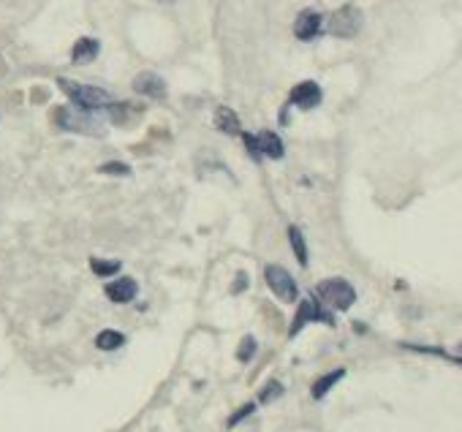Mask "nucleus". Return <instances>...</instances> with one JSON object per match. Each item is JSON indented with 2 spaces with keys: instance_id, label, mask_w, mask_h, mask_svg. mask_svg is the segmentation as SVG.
<instances>
[{
  "instance_id": "a211bd4d",
  "label": "nucleus",
  "mask_w": 462,
  "mask_h": 432,
  "mask_svg": "<svg viewBox=\"0 0 462 432\" xmlns=\"http://www.w3.org/2000/svg\"><path fill=\"white\" fill-rule=\"evenodd\" d=\"M90 269L95 272L98 277H109V275H117L123 269L120 261H101V259H93L90 261Z\"/></svg>"
},
{
  "instance_id": "f257e3e1",
  "label": "nucleus",
  "mask_w": 462,
  "mask_h": 432,
  "mask_svg": "<svg viewBox=\"0 0 462 432\" xmlns=\"http://www.w3.org/2000/svg\"><path fill=\"white\" fill-rule=\"evenodd\" d=\"M54 125L63 128V131H71V134H88V136H98L101 134V120L93 112L76 109V106L54 109Z\"/></svg>"
},
{
  "instance_id": "a878e982",
  "label": "nucleus",
  "mask_w": 462,
  "mask_h": 432,
  "mask_svg": "<svg viewBox=\"0 0 462 432\" xmlns=\"http://www.w3.org/2000/svg\"><path fill=\"white\" fill-rule=\"evenodd\" d=\"M158 3H177V0H158Z\"/></svg>"
},
{
  "instance_id": "412c9836",
  "label": "nucleus",
  "mask_w": 462,
  "mask_h": 432,
  "mask_svg": "<svg viewBox=\"0 0 462 432\" xmlns=\"http://www.w3.org/2000/svg\"><path fill=\"white\" fill-rule=\"evenodd\" d=\"M98 172L112 174V177H128L131 169H128L125 163H120V160H109V163H104V166H98Z\"/></svg>"
},
{
  "instance_id": "f8f14e48",
  "label": "nucleus",
  "mask_w": 462,
  "mask_h": 432,
  "mask_svg": "<svg viewBox=\"0 0 462 432\" xmlns=\"http://www.w3.org/2000/svg\"><path fill=\"white\" fill-rule=\"evenodd\" d=\"M256 141H259V150H261V156H264V158L280 160V158L285 156L283 141H280V136H278L275 131H261V134L256 136Z\"/></svg>"
},
{
  "instance_id": "b1692460",
  "label": "nucleus",
  "mask_w": 462,
  "mask_h": 432,
  "mask_svg": "<svg viewBox=\"0 0 462 432\" xmlns=\"http://www.w3.org/2000/svg\"><path fill=\"white\" fill-rule=\"evenodd\" d=\"M253 411H256V402H248L245 408H239V411H237V414H234V416L229 419V427H237L239 421H245V419H248V416L253 414Z\"/></svg>"
},
{
  "instance_id": "2eb2a0df",
  "label": "nucleus",
  "mask_w": 462,
  "mask_h": 432,
  "mask_svg": "<svg viewBox=\"0 0 462 432\" xmlns=\"http://www.w3.org/2000/svg\"><path fill=\"white\" fill-rule=\"evenodd\" d=\"M95 346L101 348V351H117V348L125 346V334L117 332V329H104V332H98Z\"/></svg>"
},
{
  "instance_id": "f03ea898",
  "label": "nucleus",
  "mask_w": 462,
  "mask_h": 432,
  "mask_svg": "<svg viewBox=\"0 0 462 432\" xmlns=\"http://www.w3.org/2000/svg\"><path fill=\"white\" fill-rule=\"evenodd\" d=\"M60 90L73 101L76 109H85V112H95L101 106L112 104V93L101 90V87H90V85H79V82H71V79H57Z\"/></svg>"
},
{
  "instance_id": "393cba45",
  "label": "nucleus",
  "mask_w": 462,
  "mask_h": 432,
  "mask_svg": "<svg viewBox=\"0 0 462 432\" xmlns=\"http://www.w3.org/2000/svg\"><path fill=\"white\" fill-rule=\"evenodd\" d=\"M245 288H248V275H245V272H239L237 280H234V286H231V294H242Z\"/></svg>"
},
{
  "instance_id": "5701e85b",
  "label": "nucleus",
  "mask_w": 462,
  "mask_h": 432,
  "mask_svg": "<svg viewBox=\"0 0 462 432\" xmlns=\"http://www.w3.org/2000/svg\"><path fill=\"white\" fill-rule=\"evenodd\" d=\"M242 141H245V147H248V153L253 160H261V150H259V141H256V136L253 134H242Z\"/></svg>"
},
{
  "instance_id": "7ed1b4c3",
  "label": "nucleus",
  "mask_w": 462,
  "mask_h": 432,
  "mask_svg": "<svg viewBox=\"0 0 462 432\" xmlns=\"http://www.w3.org/2000/svg\"><path fill=\"white\" fill-rule=\"evenodd\" d=\"M316 299L324 302L329 310H348L356 302V291L348 280L329 277V280H321L316 286Z\"/></svg>"
},
{
  "instance_id": "9b49d317",
  "label": "nucleus",
  "mask_w": 462,
  "mask_h": 432,
  "mask_svg": "<svg viewBox=\"0 0 462 432\" xmlns=\"http://www.w3.org/2000/svg\"><path fill=\"white\" fill-rule=\"evenodd\" d=\"M215 128L223 131V134H229V136L242 134V122L237 117V112L229 109V106H218V109H215Z\"/></svg>"
},
{
  "instance_id": "aec40b11",
  "label": "nucleus",
  "mask_w": 462,
  "mask_h": 432,
  "mask_svg": "<svg viewBox=\"0 0 462 432\" xmlns=\"http://www.w3.org/2000/svg\"><path fill=\"white\" fill-rule=\"evenodd\" d=\"M283 395V386H280V380H269L267 386L261 389V395H259V402L264 405V402H272V399H278Z\"/></svg>"
},
{
  "instance_id": "20e7f679",
  "label": "nucleus",
  "mask_w": 462,
  "mask_h": 432,
  "mask_svg": "<svg viewBox=\"0 0 462 432\" xmlns=\"http://www.w3.org/2000/svg\"><path fill=\"white\" fill-rule=\"evenodd\" d=\"M362 11L356 6H340L332 17L326 19V30L335 38H354L362 30Z\"/></svg>"
},
{
  "instance_id": "dca6fc26",
  "label": "nucleus",
  "mask_w": 462,
  "mask_h": 432,
  "mask_svg": "<svg viewBox=\"0 0 462 432\" xmlns=\"http://www.w3.org/2000/svg\"><path fill=\"white\" fill-rule=\"evenodd\" d=\"M288 243H291V247H294L297 261H300L302 267H307V261H310V256H307V243H304L302 231H300L297 226H288Z\"/></svg>"
},
{
  "instance_id": "39448f33",
  "label": "nucleus",
  "mask_w": 462,
  "mask_h": 432,
  "mask_svg": "<svg viewBox=\"0 0 462 432\" xmlns=\"http://www.w3.org/2000/svg\"><path fill=\"white\" fill-rule=\"evenodd\" d=\"M310 321H319V324H329V327H335V318L321 308L316 296H310V299H302V305L297 308V315H294L291 329H288V337H297Z\"/></svg>"
},
{
  "instance_id": "6e6552de",
  "label": "nucleus",
  "mask_w": 462,
  "mask_h": 432,
  "mask_svg": "<svg viewBox=\"0 0 462 432\" xmlns=\"http://www.w3.org/2000/svg\"><path fill=\"white\" fill-rule=\"evenodd\" d=\"M104 294H107V299L117 302V305H128V302H134L136 294H139V283L134 277H117V280L107 283Z\"/></svg>"
},
{
  "instance_id": "f3484780",
  "label": "nucleus",
  "mask_w": 462,
  "mask_h": 432,
  "mask_svg": "<svg viewBox=\"0 0 462 432\" xmlns=\"http://www.w3.org/2000/svg\"><path fill=\"white\" fill-rule=\"evenodd\" d=\"M107 109L114 125H128V120H131L134 115H139V109L134 104H109Z\"/></svg>"
},
{
  "instance_id": "1a4fd4ad",
  "label": "nucleus",
  "mask_w": 462,
  "mask_h": 432,
  "mask_svg": "<svg viewBox=\"0 0 462 432\" xmlns=\"http://www.w3.org/2000/svg\"><path fill=\"white\" fill-rule=\"evenodd\" d=\"M321 30H324V17L319 11H313V8H304L302 14L297 17V22H294V35L300 41H313Z\"/></svg>"
},
{
  "instance_id": "ddd939ff",
  "label": "nucleus",
  "mask_w": 462,
  "mask_h": 432,
  "mask_svg": "<svg viewBox=\"0 0 462 432\" xmlns=\"http://www.w3.org/2000/svg\"><path fill=\"white\" fill-rule=\"evenodd\" d=\"M98 52H101V44L95 38H79L71 49V60L76 66H85V63H93Z\"/></svg>"
},
{
  "instance_id": "4468645a",
  "label": "nucleus",
  "mask_w": 462,
  "mask_h": 432,
  "mask_svg": "<svg viewBox=\"0 0 462 432\" xmlns=\"http://www.w3.org/2000/svg\"><path fill=\"white\" fill-rule=\"evenodd\" d=\"M345 378V370L343 367H338V370H332V373H326V375H321L316 383H313V389H310V395H313V399H324L326 395H329V389L338 383V380Z\"/></svg>"
},
{
  "instance_id": "6ab92c4d",
  "label": "nucleus",
  "mask_w": 462,
  "mask_h": 432,
  "mask_svg": "<svg viewBox=\"0 0 462 432\" xmlns=\"http://www.w3.org/2000/svg\"><path fill=\"white\" fill-rule=\"evenodd\" d=\"M403 348H410V351H416V354H435V356H441V359H449V362L454 364H462V356H451V354H446L444 348H430V346H410L405 343Z\"/></svg>"
},
{
  "instance_id": "4be33fe9",
  "label": "nucleus",
  "mask_w": 462,
  "mask_h": 432,
  "mask_svg": "<svg viewBox=\"0 0 462 432\" xmlns=\"http://www.w3.org/2000/svg\"><path fill=\"white\" fill-rule=\"evenodd\" d=\"M253 354H256V340L248 334V337L242 340V346L237 348V359H239V362H250V359H253Z\"/></svg>"
},
{
  "instance_id": "9d476101",
  "label": "nucleus",
  "mask_w": 462,
  "mask_h": 432,
  "mask_svg": "<svg viewBox=\"0 0 462 432\" xmlns=\"http://www.w3.org/2000/svg\"><path fill=\"white\" fill-rule=\"evenodd\" d=\"M134 90L144 98H163L166 95V82H163V76L153 74V71H142L134 79Z\"/></svg>"
},
{
  "instance_id": "0eeeda50",
  "label": "nucleus",
  "mask_w": 462,
  "mask_h": 432,
  "mask_svg": "<svg viewBox=\"0 0 462 432\" xmlns=\"http://www.w3.org/2000/svg\"><path fill=\"white\" fill-rule=\"evenodd\" d=\"M321 98H324V93H321V87L316 82H300L291 90V95H288V106L310 112V109H316L321 104Z\"/></svg>"
},
{
  "instance_id": "423d86ee",
  "label": "nucleus",
  "mask_w": 462,
  "mask_h": 432,
  "mask_svg": "<svg viewBox=\"0 0 462 432\" xmlns=\"http://www.w3.org/2000/svg\"><path fill=\"white\" fill-rule=\"evenodd\" d=\"M264 280H267L269 291L278 296L280 302H297V296H300V288H297L294 277L288 275L283 267H278V264H269L267 269H264Z\"/></svg>"
}]
</instances>
